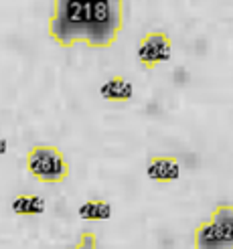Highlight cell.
Masks as SVG:
<instances>
[{"instance_id": "cell-3", "label": "cell", "mask_w": 233, "mask_h": 249, "mask_svg": "<svg viewBox=\"0 0 233 249\" xmlns=\"http://www.w3.org/2000/svg\"><path fill=\"white\" fill-rule=\"evenodd\" d=\"M195 249H233V205H217L195 231Z\"/></svg>"}, {"instance_id": "cell-9", "label": "cell", "mask_w": 233, "mask_h": 249, "mask_svg": "<svg viewBox=\"0 0 233 249\" xmlns=\"http://www.w3.org/2000/svg\"><path fill=\"white\" fill-rule=\"evenodd\" d=\"M71 249H97V235L93 231H83L79 241Z\"/></svg>"}, {"instance_id": "cell-7", "label": "cell", "mask_w": 233, "mask_h": 249, "mask_svg": "<svg viewBox=\"0 0 233 249\" xmlns=\"http://www.w3.org/2000/svg\"><path fill=\"white\" fill-rule=\"evenodd\" d=\"M12 213L20 215V217H35V215H43L45 213V198L36 196V195H18L10 205Z\"/></svg>"}, {"instance_id": "cell-5", "label": "cell", "mask_w": 233, "mask_h": 249, "mask_svg": "<svg viewBox=\"0 0 233 249\" xmlns=\"http://www.w3.org/2000/svg\"><path fill=\"white\" fill-rule=\"evenodd\" d=\"M146 177L152 182L168 184L180 177V164L177 156H152L146 166Z\"/></svg>"}, {"instance_id": "cell-10", "label": "cell", "mask_w": 233, "mask_h": 249, "mask_svg": "<svg viewBox=\"0 0 233 249\" xmlns=\"http://www.w3.org/2000/svg\"><path fill=\"white\" fill-rule=\"evenodd\" d=\"M6 150H8V142L4 138H0V156L6 154Z\"/></svg>"}, {"instance_id": "cell-2", "label": "cell", "mask_w": 233, "mask_h": 249, "mask_svg": "<svg viewBox=\"0 0 233 249\" xmlns=\"http://www.w3.org/2000/svg\"><path fill=\"white\" fill-rule=\"evenodd\" d=\"M24 168L41 184H59L69 177V162L57 146H33L24 156Z\"/></svg>"}, {"instance_id": "cell-6", "label": "cell", "mask_w": 233, "mask_h": 249, "mask_svg": "<svg viewBox=\"0 0 233 249\" xmlns=\"http://www.w3.org/2000/svg\"><path fill=\"white\" fill-rule=\"evenodd\" d=\"M100 95L106 99V102H114V104H124L130 102L134 95V85L122 75H114L108 81L102 83L100 87Z\"/></svg>"}, {"instance_id": "cell-1", "label": "cell", "mask_w": 233, "mask_h": 249, "mask_svg": "<svg viewBox=\"0 0 233 249\" xmlns=\"http://www.w3.org/2000/svg\"><path fill=\"white\" fill-rule=\"evenodd\" d=\"M122 29V0H57L49 20V36L65 49L75 43L108 49L120 39Z\"/></svg>"}, {"instance_id": "cell-8", "label": "cell", "mask_w": 233, "mask_h": 249, "mask_svg": "<svg viewBox=\"0 0 233 249\" xmlns=\"http://www.w3.org/2000/svg\"><path fill=\"white\" fill-rule=\"evenodd\" d=\"M77 215L85 221H108L112 217V205L108 201H102V198H91L79 207Z\"/></svg>"}, {"instance_id": "cell-4", "label": "cell", "mask_w": 233, "mask_h": 249, "mask_svg": "<svg viewBox=\"0 0 233 249\" xmlns=\"http://www.w3.org/2000/svg\"><path fill=\"white\" fill-rule=\"evenodd\" d=\"M136 57H138V63L144 69H156L158 65L166 63L173 57V41L162 31L148 33L140 39Z\"/></svg>"}]
</instances>
